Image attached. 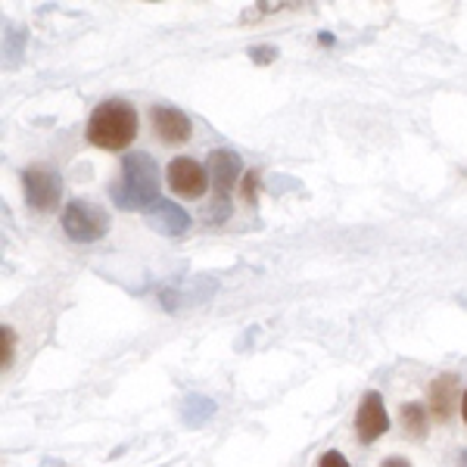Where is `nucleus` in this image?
<instances>
[{"label":"nucleus","mask_w":467,"mask_h":467,"mask_svg":"<svg viewBox=\"0 0 467 467\" xmlns=\"http://www.w3.org/2000/svg\"><path fill=\"white\" fill-rule=\"evenodd\" d=\"M250 59L259 66H268L277 59V47H271V44H255V47H250Z\"/></svg>","instance_id":"4468645a"},{"label":"nucleus","mask_w":467,"mask_h":467,"mask_svg":"<svg viewBox=\"0 0 467 467\" xmlns=\"http://www.w3.org/2000/svg\"><path fill=\"white\" fill-rule=\"evenodd\" d=\"M138 138V112L125 100H103L88 119V140L100 150H125Z\"/></svg>","instance_id":"f03ea898"},{"label":"nucleus","mask_w":467,"mask_h":467,"mask_svg":"<svg viewBox=\"0 0 467 467\" xmlns=\"http://www.w3.org/2000/svg\"><path fill=\"white\" fill-rule=\"evenodd\" d=\"M13 337H16L13 327L4 324V327H0V368H4V371L13 365V356H16V340H13Z\"/></svg>","instance_id":"ddd939ff"},{"label":"nucleus","mask_w":467,"mask_h":467,"mask_svg":"<svg viewBox=\"0 0 467 467\" xmlns=\"http://www.w3.org/2000/svg\"><path fill=\"white\" fill-rule=\"evenodd\" d=\"M150 119H153L156 138L165 140V144H184V140H191L193 122L187 119V112H181L175 107H153L150 109Z\"/></svg>","instance_id":"6e6552de"},{"label":"nucleus","mask_w":467,"mask_h":467,"mask_svg":"<svg viewBox=\"0 0 467 467\" xmlns=\"http://www.w3.org/2000/svg\"><path fill=\"white\" fill-rule=\"evenodd\" d=\"M389 431V418H387V405L378 389H371L365 399H361L358 411H356V433L365 446H371L374 440H380L383 433Z\"/></svg>","instance_id":"423d86ee"},{"label":"nucleus","mask_w":467,"mask_h":467,"mask_svg":"<svg viewBox=\"0 0 467 467\" xmlns=\"http://www.w3.org/2000/svg\"><path fill=\"white\" fill-rule=\"evenodd\" d=\"M147 222H150V228L165 234V237H181V234L191 228V215H187L184 209L171 200L156 202V206L147 213Z\"/></svg>","instance_id":"1a4fd4ad"},{"label":"nucleus","mask_w":467,"mask_h":467,"mask_svg":"<svg viewBox=\"0 0 467 467\" xmlns=\"http://www.w3.org/2000/svg\"><path fill=\"white\" fill-rule=\"evenodd\" d=\"M380 467H411V462H405V458H387Z\"/></svg>","instance_id":"f3484780"},{"label":"nucleus","mask_w":467,"mask_h":467,"mask_svg":"<svg viewBox=\"0 0 467 467\" xmlns=\"http://www.w3.org/2000/svg\"><path fill=\"white\" fill-rule=\"evenodd\" d=\"M215 414V402L213 399H206V396H187V402H184V424L187 427H200V424H206L209 418Z\"/></svg>","instance_id":"9b49d317"},{"label":"nucleus","mask_w":467,"mask_h":467,"mask_svg":"<svg viewBox=\"0 0 467 467\" xmlns=\"http://www.w3.org/2000/svg\"><path fill=\"white\" fill-rule=\"evenodd\" d=\"M244 197H246V202H255V175H246V181H244Z\"/></svg>","instance_id":"dca6fc26"},{"label":"nucleus","mask_w":467,"mask_h":467,"mask_svg":"<svg viewBox=\"0 0 467 467\" xmlns=\"http://www.w3.org/2000/svg\"><path fill=\"white\" fill-rule=\"evenodd\" d=\"M209 175H213V187H215V200H228L231 191L237 187V178L244 171V160H240L234 150L222 147L209 153Z\"/></svg>","instance_id":"0eeeda50"},{"label":"nucleus","mask_w":467,"mask_h":467,"mask_svg":"<svg viewBox=\"0 0 467 467\" xmlns=\"http://www.w3.org/2000/svg\"><path fill=\"white\" fill-rule=\"evenodd\" d=\"M63 231L75 244H94L109 231V215L90 200H69L63 209Z\"/></svg>","instance_id":"7ed1b4c3"},{"label":"nucleus","mask_w":467,"mask_h":467,"mask_svg":"<svg viewBox=\"0 0 467 467\" xmlns=\"http://www.w3.org/2000/svg\"><path fill=\"white\" fill-rule=\"evenodd\" d=\"M22 191H26V202L37 213H50V209L59 206V193H63V181H59L57 171L50 169H26L22 171Z\"/></svg>","instance_id":"20e7f679"},{"label":"nucleus","mask_w":467,"mask_h":467,"mask_svg":"<svg viewBox=\"0 0 467 467\" xmlns=\"http://www.w3.org/2000/svg\"><path fill=\"white\" fill-rule=\"evenodd\" d=\"M318 467H349V462H346L340 451L330 449V451H324V455H321V464Z\"/></svg>","instance_id":"2eb2a0df"},{"label":"nucleus","mask_w":467,"mask_h":467,"mask_svg":"<svg viewBox=\"0 0 467 467\" xmlns=\"http://www.w3.org/2000/svg\"><path fill=\"white\" fill-rule=\"evenodd\" d=\"M119 209H153L160 202V165L150 153H128L122 160V178L109 187Z\"/></svg>","instance_id":"f257e3e1"},{"label":"nucleus","mask_w":467,"mask_h":467,"mask_svg":"<svg viewBox=\"0 0 467 467\" xmlns=\"http://www.w3.org/2000/svg\"><path fill=\"white\" fill-rule=\"evenodd\" d=\"M165 178H169V187L178 193V197H187V200H200L202 193H206V169L191 160V156H175V160L169 162V171H165Z\"/></svg>","instance_id":"39448f33"},{"label":"nucleus","mask_w":467,"mask_h":467,"mask_svg":"<svg viewBox=\"0 0 467 467\" xmlns=\"http://www.w3.org/2000/svg\"><path fill=\"white\" fill-rule=\"evenodd\" d=\"M462 396V387H458L455 374H442L431 383V414L436 420H449L451 411H455V402Z\"/></svg>","instance_id":"9d476101"},{"label":"nucleus","mask_w":467,"mask_h":467,"mask_svg":"<svg viewBox=\"0 0 467 467\" xmlns=\"http://www.w3.org/2000/svg\"><path fill=\"white\" fill-rule=\"evenodd\" d=\"M402 427H405V433L414 436V440H424L427 436V411H424V405H418V402H409V405H402Z\"/></svg>","instance_id":"f8f14e48"},{"label":"nucleus","mask_w":467,"mask_h":467,"mask_svg":"<svg viewBox=\"0 0 467 467\" xmlns=\"http://www.w3.org/2000/svg\"><path fill=\"white\" fill-rule=\"evenodd\" d=\"M462 414H464V424H467V389H464V399H462Z\"/></svg>","instance_id":"a211bd4d"}]
</instances>
